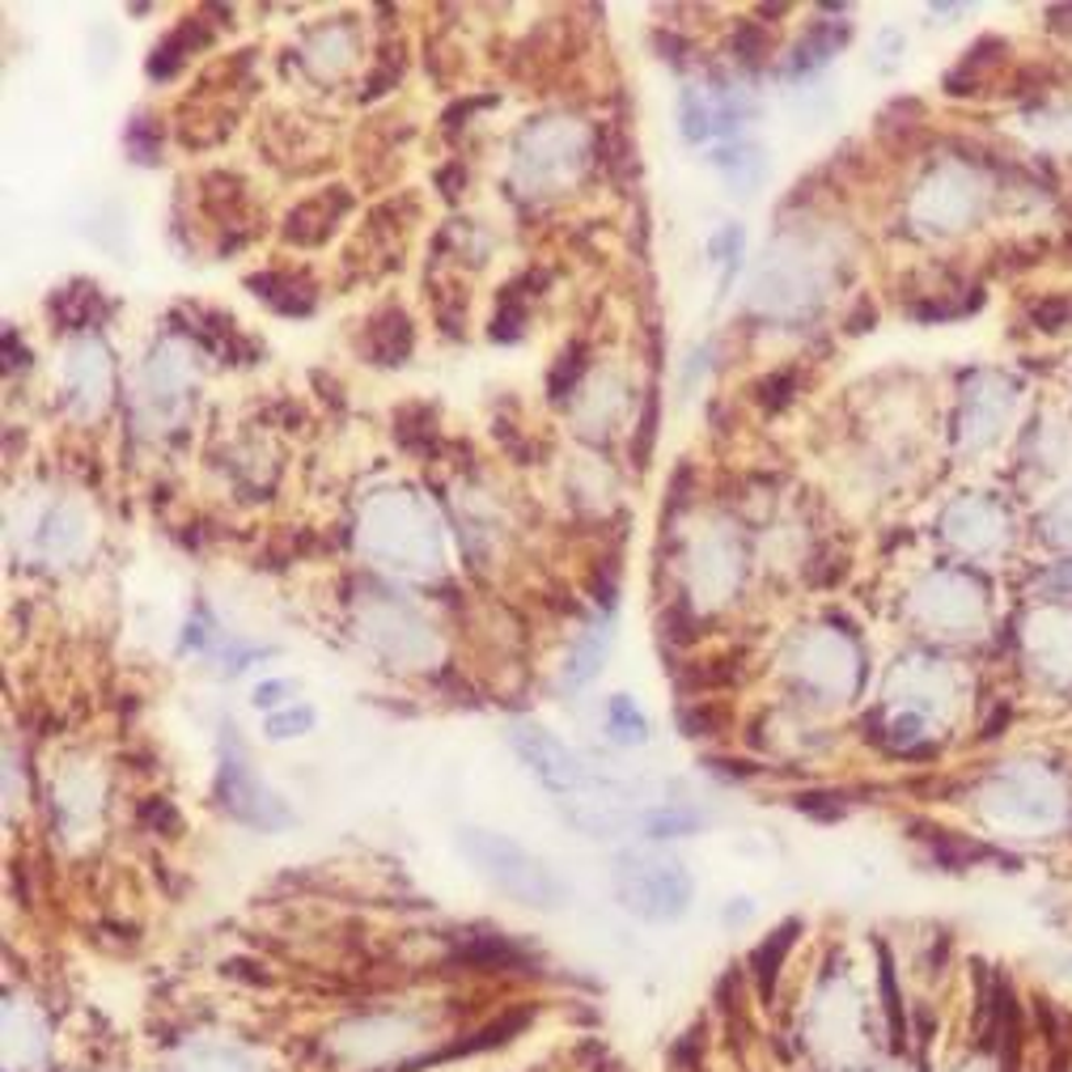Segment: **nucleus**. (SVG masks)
Wrapping results in <instances>:
<instances>
[{"label":"nucleus","instance_id":"obj_7","mask_svg":"<svg viewBox=\"0 0 1072 1072\" xmlns=\"http://www.w3.org/2000/svg\"><path fill=\"white\" fill-rule=\"evenodd\" d=\"M589 353H585V344H573L564 357H560V365L551 369V399H564L573 386H577V378L589 369Z\"/></svg>","mask_w":1072,"mask_h":1072},{"label":"nucleus","instance_id":"obj_8","mask_svg":"<svg viewBox=\"0 0 1072 1072\" xmlns=\"http://www.w3.org/2000/svg\"><path fill=\"white\" fill-rule=\"evenodd\" d=\"M793 390H798V373H793V369L771 373V378H764V382H759V403H764L768 412H784V408H789V399H793Z\"/></svg>","mask_w":1072,"mask_h":1072},{"label":"nucleus","instance_id":"obj_15","mask_svg":"<svg viewBox=\"0 0 1072 1072\" xmlns=\"http://www.w3.org/2000/svg\"><path fill=\"white\" fill-rule=\"evenodd\" d=\"M716 713L704 704V708H683V729H687V738H708V734H716Z\"/></svg>","mask_w":1072,"mask_h":1072},{"label":"nucleus","instance_id":"obj_12","mask_svg":"<svg viewBox=\"0 0 1072 1072\" xmlns=\"http://www.w3.org/2000/svg\"><path fill=\"white\" fill-rule=\"evenodd\" d=\"M734 47H738V55H743L746 64H759L768 55V34L755 26V22H743L738 34H734Z\"/></svg>","mask_w":1072,"mask_h":1072},{"label":"nucleus","instance_id":"obj_17","mask_svg":"<svg viewBox=\"0 0 1072 1072\" xmlns=\"http://www.w3.org/2000/svg\"><path fill=\"white\" fill-rule=\"evenodd\" d=\"M615 721H628V704H624V700H615ZM632 729L636 734H645V721H640V716H632Z\"/></svg>","mask_w":1072,"mask_h":1072},{"label":"nucleus","instance_id":"obj_10","mask_svg":"<svg viewBox=\"0 0 1072 1072\" xmlns=\"http://www.w3.org/2000/svg\"><path fill=\"white\" fill-rule=\"evenodd\" d=\"M1072 318V302L1069 297H1043V302L1030 305V323L1039 331H1060Z\"/></svg>","mask_w":1072,"mask_h":1072},{"label":"nucleus","instance_id":"obj_4","mask_svg":"<svg viewBox=\"0 0 1072 1072\" xmlns=\"http://www.w3.org/2000/svg\"><path fill=\"white\" fill-rule=\"evenodd\" d=\"M929 844H933V856L936 865H945V869H966V865H975V860H984V856H992L984 844H975V840H963V835H954V831H929Z\"/></svg>","mask_w":1072,"mask_h":1072},{"label":"nucleus","instance_id":"obj_3","mask_svg":"<svg viewBox=\"0 0 1072 1072\" xmlns=\"http://www.w3.org/2000/svg\"><path fill=\"white\" fill-rule=\"evenodd\" d=\"M458 963L467 966H488V971H513V966H526V954L513 945V941H505V936H475L470 945H463L458 950Z\"/></svg>","mask_w":1072,"mask_h":1072},{"label":"nucleus","instance_id":"obj_14","mask_svg":"<svg viewBox=\"0 0 1072 1072\" xmlns=\"http://www.w3.org/2000/svg\"><path fill=\"white\" fill-rule=\"evenodd\" d=\"M140 819L149 826H158V831H170V835H178V810L170 805L165 798H153V801H144V810H140Z\"/></svg>","mask_w":1072,"mask_h":1072},{"label":"nucleus","instance_id":"obj_16","mask_svg":"<svg viewBox=\"0 0 1072 1072\" xmlns=\"http://www.w3.org/2000/svg\"><path fill=\"white\" fill-rule=\"evenodd\" d=\"M687 479H691V467H679V475H674V492H670V513L687 505V496H683L687 492Z\"/></svg>","mask_w":1072,"mask_h":1072},{"label":"nucleus","instance_id":"obj_11","mask_svg":"<svg viewBox=\"0 0 1072 1072\" xmlns=\"http://www.w3.org/2000/svg\"><path fill=\"white\" fill-rule=\"evenodd\" d=\"M518 335H522V305L513 302V293H505V305H500V314L492 318V339L509 344Z\"/></svg>","mask_w":1072,"mask_h":1072},{"label":"nucleus","instance_id":"obj_9","mask_svg":"<svg viewBox=\"0 0 1072 1072\" xmlns=\"http://www.w3.org/2000/svg\"><path fill=\"white\" fill-rule=\"evenodd\" d=\"M801 814H810V819H823V823H835V819H844V793H801L798 801Z\"/></svg>","mask_w":1072,"mask_h":1072},{"label":"nucleus","instance_id":"obj_1","mask_svg":"<svg viewBox=\"0 0 1072 1072\" xmlns=\"http://www.w3.org/2000/svg\"><path fill=\"white\" fill-rule=\"evenodd\" d=\"M463 848L479 865V874L488 881H496L505 895H513L522 903H534V908H555V899H560L555 878L530 853H522L518 844H509L505 835L463 831Z\"/></svg>","mask_w":1072,"mask_h":1072},{"label":"nucleus","instance_id":"obj_5","mask_svg":"<svg viewBox=\"0 0 1072 1072\" xmlns=\"http://www.w3.org/2000/svg\"><path fill=\"white\" fill-rule=\"evenodd\" d=\"M878 963H881V1000H886V1021H890V1035H895V1047H903V1035H908V1021H903V1000H899V988H895V963H890V950L878 945Z\"/></svg>","mask_w":1072,"mask_h":1072},{"label":"nucleus","instance_id":"obj_2","mask_svg":"<svg viewBox=\"0 0 1072 1072\" xmlns=\"http://www.w3.org/2000/svg\"><path fill=\"white\" fill-rule=\"evenodd\" d=\"M798 933H801V920H784V924L755 950V984H759V992H764V1000H771L776 979H780V966H784V959H789V950H793Z\"/></svg>","mask_w":1072,"mask_h":1072},{"label":"nucleus","instance_id":"obj_6","mask_svg":"<svg viewBox=\"0 0 1072 1072\" xmlns=\"http://www.w3.org/2000/svg\"><path fill=\"white\" fill-rule=\"evenodd\" d=\"M653 441H658V390H649V399H645V412H640V424H636L632 463L640 470L649 467V458H653Z\"/></svg>","mask_w":1072,"mask_h":1072},{"label":"nucleus","instance_id":"obj_13","mask_svg":"<svg viewBox=\"0 0 1072 1072\" xmlns=\"http://www.w3.org/2000/svg\"><path fill=\"white\" fill-rule=\"evenodd\" d=\"M310 725H314V708H297V713L268 716V734H272V738H293V734H305Z\"/></svg>","mask_w":1072,"mask_h":1072}]
</instances>
